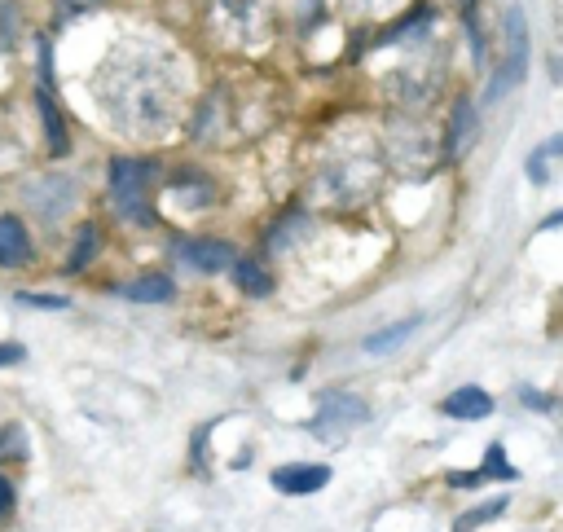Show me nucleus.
<instances>
[{"mask_svg":"<svg viewBox=\"0 0 563 532\" xmlns=\"http://www.w3.org/2000/svg\"><path fill=\"white\" fill-rule=\"evenodd\" d=\"M97 106L106 119L132 141H159L168 137L185 106V75L172 53L154 44H119L102 62L93 80Z\"/></svg>","mask_w":563,"mask_h":532,"instance_id":"f257e3e1","label":"nucleus"},{"mask_svg":"<svg viewBox=\"0 0 563 532\" xmlns=\"http://www.w3.org/2000/svg\"><path fill=\"white\" fill-rule=\"evenodd\" d=\"M154 168L150 159H132V154H115L110 159V176H106V190H110V207L128 220V225H154Z\"/></svg>","mask_w":563,"mask_h":532,"instance_id":"f03ea898","label":"nucleus"},{"mask_svg":"<svg viewBox=\"0 0 563 532\" xmlns=\"http://www.w3.org/2000/svg\"><path fill=\"white\" fill-rule=\"evenodd\" d=\"M207 18L229 49H264L273 36V0H207Z\"/></svg>","mask_w":563,"mask_h":532,"instance_id":"7ed1b4c3","label":"nucleus"},{"mask_svg":"<svg viewBox=\"0 0 563 532\" xmlns=\"http://www.w3.org/2000/svg\"><path fill=\"white\" fill-rule=\"evenodd\" d=\"M379 159L374 154H339V159H330L322 172H317V198H322L326 207H357L366 203L374 194V185H379Z\"/></svg>","mask_w":563,"mask_h":532,"instance_id":"20e7f679","label":"nucleus"},{"mask_svg":"<svg viewBox=\"0 0 563 532\" xmlns=\"http://www.w3.org/2000/svg\"><path fill=\"white\" fill-rule=\"evenodd\" d=\"M436 137L418 119H396L388 128V163L401 176H427L436 168Z\"/></svg>","mask_w":563,"mask_h":532,"instance_id":"39448f33","label":"nucleus"},{"mask_svg":"<svg viewBox=\"0 0 563 532\" xmlns=\"http://www.w3.org/2000/svg\"><path fill=\"white\" fill-rule=\"evenodd\" d=\"M528 75V22H524V9L511 5L506 9V58L498 66V75L489 80V102H502L511 88H520Z\"/></svg>","mask_w":563,"mask_h":532,"instance_id":"423d86ee","label":"nucleus"},{"mask_svg":"<svg viewBox=\"0 0 563 532\" xmlns=\"http://www.w3.org/2000/svg\"><path fill=\"white\" fill-rule=\"evenodd\" d=\"M75 198H80V185H75L71 176H62V172L31 176V181L22 185V203H27V212H36L40 220H49V225H58V220L71 212Z\"/></svg>","mask_w":563,"mask_h":532,"instance_id":"0eeeda50","label":"nucleus"},{"mask_svg":"<svg viewBox=\"0 0 563 532\" xmlns=\"http://www.w3.org/2000/svg\"><path fill=\"white\" fill-rule=\"evenodd\" d=\"M440 62H423V58H414V62H405V66H396V71L388 75V93H392V102L396 106H405V110H423V106H432V97H436V88H440Z\"/></svg>","mask_w":563,"mask_h":532,"instance_id":"6e6552de","label":"nucleus"},{"mask_svg":"<svg viewBox=\"0 0 563 532\" xmlns=\"http://www.w3.org/2000/svg\"><path fill=\"white\" fill-rule=\"evenodd\" d=\"M370 418V405L352 392H326L317 401V414H313V436L322 440H344L352 427H361Z\"/></svg>","mask_w":563,"mask_h":532,"instance_id":"1a4fd4ad","label":"nucleus"},{"mask_svg":"<svg viewBox=\"0 0 563 532\" xmlns=\"http://www.w3.org/2000/svg\"><path fill=\"white\" fill-rule=\"evenodd\" d=\"M172 256L181 264H190V269H198V273H225V269H234L238 251L220 238H176Z\"/></svg>","mask_w":563,"mask_h":532,"instance_id":"9d476101","label":"nucleus"},{"mask_svg":"<svg viewBox=\"0 0 563 532\" xmlns=\"http://www.w3.org/2000/svg\"><path fill=\"white\" fill-rule=\"evenodd\" d=\"M476 132H480L476 102H471V97H458L454 115H449V128H445V154L449 159H462V154L476 146Z\"/></svg>","mask_w":563,"mask_h":532,"instance_id":"9b49d317","label":"nucleus"},{"mask_svg":"<svg viewBox=\"0 0 563 532\" xmlns=\"http://www.w3.org/2000/svg\"><path fill=\"white\" fill-rule=\"evenodd\" d=\"M326 484H330V467H322V462H295V467L273 471V489L291 493V497L317 493V489H326Z\"/></svg>","mask_w":563,"mask_h":532,"instance_id":"f8f14e48","label":"nucleus"},{"mask_svg":"<svg viewBox=\"0 0 563 532\" xmlns=\"http://www.w3.org/2000/svg\"><path fill=\"white\" fill-rule=\"evenodd\" d=\"M36 106H40V124H44V141H49V154H53V159L71 154V132H66V119H62L58 102H53V84H40V88H36Z\"/></svg>","mask_w":563,"mask_h":532,"instance_id":"ddd939ff","label":"nucleus"},{"mask_svg":"<svg viewBox=\"0 0 563 532\" xmlns=\"http://www.w3.org/2000/svg\"><path fill=\"white\" fill-rule=\"evenodd\" d=\"M31 264V234L18 216H0V269Z\"/></svg>","mask_w":563,"mask_h":532,"instance_id":"4468645a","label":"nucleus"},{"mask_svg":"<svg viewBox=\"0 0 563 532\" xmlns=\"http://www.w3.org/2000/svg\"><path fill=\"white\" fill-rule=\"evenodd\" d=\"M445 409L449 418H467V423H476V418H489L493 414V396L480 392V387H458V392L445 396Z\"/></svg>","mask_w":563,"mask_h":532,"instance_id":"2eb2a0df","label":"nucleus"},{"mask_svg":"<svg viewBox=\"0 0 563 532\" xmlns=\"http://www.w3.org/2000/svg\"><path fill=\"white\" fill-rule=\"evenodd\" d=\"M172 291H176L172 277H163V273H146V277H137V282L119 286V295L132 299V304H168Z\"/></svg>","mask_w":563,"mask_h":532,"instance_id":"dca6fc26","label":"nucleus"},{"mask_svg":"<svg viewBox=\"0 0 563 532\" xmlns=\"http://www.w3.org/2000/svg\"><path fill=\"white\" fill-rule=\"evenodd\" d=\"M172 194H176V203L181 207H207L216 198V185L207 181L203 172H181L172 181Z\"/></svg>","mask_w":563,"mask_h":532,"instance_id":"f3484780","label":"nucleus"},{"mask_svg":"<svg viewBox=\"0 0 563 532\" xmlns=\"http://www.w3.org/2000/svg\"><path fill=\"white\" fill-rule=\"evenodd\" d=\"M563 159V137H550L542 141L533 154H528V163H524V172H528V181L533 185H550V163Z\"/></svg>","mask_w":563,"mask_h":532,"instance_id":"a211bd4d","label":"nucleus"},{"mask_svg":"<svg viewBox=\"0 0 563 532\" xmlns=\"http://www.w3.org/2000/svg\"><path fill=\"white\" fill-rule=\"evenodd\" d=\"M234 277H238V286L247 295H256V299H264L273 291V273L264 269L260 260H234Z\"/></svg>","mask_w":563,"mask_h":532,"instance_id":"6ab92c4d","label":"nucleus"},{"mask_svg":"<svg viewBox=\"0 0 563 532\" xmlns=\"http://www.w3.org/2000/svg\"><path fill=\"white\" fill-rule=\"evenodd\" d=\"M97 242H102V234H97V225H84V229H80V238H75V247H71V260H66V269L80 273L84 264H93V256H97Z\"/></svg>","mask_w":563,"mask_h":532,"instance_id":"aec40b11","label":"nucleus"},{"mask_svg":"<svg viewBox=\"0 0 563 532\" xmlns=\"http://www.w3.org/2000/svg\"><path fill=\"white\" fill-rule=\"evenodd\" d=\"M418 326H423V321H418V317H410V321H401V326H396V330H383V335H370V339H366V352H392L396 343H405V339H410Z\"/></svg>","mask_w":563,"mask_h":532,"instance_id":"412c9836","label":"nucleus"},{"mask_svg":"<svg viewBox=\"0 0 563 532\" xmlns=\"http://www.w3.org/2000/svg\"><path fill=\"white\" fill-rule=\"evenodd\" d=\"M506 511V497H493V502H484L476 506V511H467V515H458V524L454 532H471V528H480V524H489V519H498Z\"/></svg>","mask_w":563,"mask_h":532,"instance_id":"4be33fe9","label":"nucleus"},{"mask_svg":"<svg viewBox=\"0 0 563 532\" xmlns=\"http://www.w3.org/2000/svg\"><path fill=\"white\" fill-rule=\"evenodd\" d=\"M462 22H467V36H471V53H476V62H484V27H480V5L476 0H462Z\"/></svg>","mask_w":563,"mask_h":532,"instance_id":"5701e85b","label":"nucleus"},{"mask_svg":"<svg viewBox=\"0 0 563 532\" xmlns=\"http://www.w3.org/2000/svg\"><path fill=\"white\" fill-rule=\"evenodd\" d=\"M22 453H27V436H22V427L18 423L0 427V458H22Z\"/></svg>","mask_w":563,"mask_h":532,"instance_id":"b1692460","label":"nucleus"},{"mask_svg":"<svg viewBox=\"0 0 563 532\" xmlns=\"http://www.w3.org/2000/svg\"><path fill=\"white\" fill-rule=\"evenodd\" d=\"M484 475H498V480H515V467L506 462V449L493 445L489 453H484Z\"/></svg>","mask_w":563,"mask_h":532,"instance_id":"393cba45","label":"nucleus"},{"mask_svg":"<svg viewBox=\"0 0 563 532\" xmlns=\"http://www.w3.org/2000/svg\"><path fill=\"white\" fill-rule=\"evenodd\" d=\"M304 229H308V225H304V216H286V225L273 229V238H269V242H273V247H282V251H286V247L295 242V234H304Z\"/></svg>","mask_w":563,"mask_h":532,"instance_id":"a878e982","label":"nucleus"},{"mask_svg":"<svg viewBox=\"0 0 563 532\" xmlns=\"http://www.w3.org/2000/svg\"><path fill=\"white\" fill-rule=\"evenodd\" d=\"M18 304H27V308H66L71 299L66 295H18Z\"/></svg>","mask_w":563,"mask_h":532,"instance_id":"bb28decb","label":"nucleus"},{"mask_svg":"<svg viewBox=\"0 0 563 532\" xmlns=\"http://www.w3.org/2000/svg\"><path fill=\"white\" fill-rule=\"evenodd\" d=\"M9 511H14V484H9L5 475H0V519H5Z\"/></svg>","mask_w":563,"mask_h":532,"instance_id":"cd10ccee","label":"nucleus"},{"mask_svg":"<svg viewBox=\"0 0 563 532\" xmlns=\"http://www.w3.org/2000/svg\"><path fill=\"white\" fill-rule=\"evenodd\" d=\"M348 5H357L361 14H379V9H392V5H401V0H348Z\"/></svg>","mask_w":563,"mask_h":532,"instance_id":"c85d7f7f","label":"nucleus"},{"mask_svg":"<svg viewBox=\"0 0 563 532\" xmlns=\"http://www.w3.org/2000/svg\"><path fill=\"white\" fill-rule=\"evenodd\" d=\"M22 361V343H0V365H18Z\"/></svg>","mask_w":563,"mask_h":532,"instance_id":"c756f323","label":"nucleus"},{"mask_svg":"<svg viewBox=\"0 0 563 532\" xmlns=\"http://www.w3.org/2000/svg\"><path fill=\"white\" fill-rule=\"evenodd\" d=\"M524 405H537V409H546V396H542V392H524Z\"/></svg>","mask_w":563,"mask_h":532,"instance_id":"7c9ffc66","label":"nucleus"},{"mask_svg":"<svg viewBox=\"0 0 563 532\" xmlns=\"http://www.w3.org/2000/svg\"><path fill=\"white\" fill-rule=\"evenodd\" d=\"M559 225H563V212H555V216H550V220H546L542 229H559Z\"/></svg>","mask_w":563,"mask_h":532,"instance_id":"2f4dec72","label":"nucleus"}]
</instances>
